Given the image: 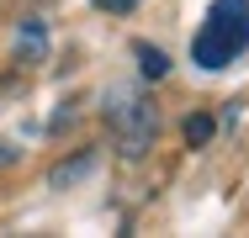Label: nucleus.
<instances>
[{
    "mask_svg": "<svg viewBox=\"0 0 249 238\" xmlns=\"http://www.w3.org/2000/svg\"><path fill=\"white\" fill-rule=\"evenodd\" d=\"M106 117H111V127H117V148H122V159H143L159 138V111H154L149 95H117L111 106H106Z\"/></svg>",
    "mask_w": 249,
    "mask_h": 238,
    "instance_id": "obj_2",
    "label": "nucleus"
},
{
    "mask_svg": "<svg viewBox=\"0 0 249 238\" xmlns=\"http://www.w3.org/2000/svg\"><path fill=\"white\" fill-rule=\"evenodd\" d=\"M212 133H217V122H212L207 111H196V117H186V143H191V148H201V143L212 138Z\"/></svg>",
    "mask_w": 249,
    "mask_h": 238,
    "instance_id": "obj_5",
    "label": "nucleus"
},
{
    "mask_svg": "<svg viewBox=\"0 0 249 238\" xmlns=\"http://www.w3.org/2000/svg\"><path fill=\"white\" fill-rule=\"evenodd\" d=\"M133 58H138L143 80H164V74H170V58H164L154 43H133Z\"/></svg>",
    "mask_w": 249,
    "mask_h": 238,
    "instance_id": "obj_3",
    "label": "nucleus"
},
{
    "mask_svg": "<svg viewBox=\"0 0 249 238\" xmlns=\"http://www.w3.org/2000/svg\"><path fill=\"white\" fill-rule=\"evenodd\" d=\"M101 11H133V5H138V0H96Z\"/></svg>",
    "mask_w": 249,
    "mask_h": 238,
    "instance_id": "obj_7",
    "label": "nucleus"
},
{
    "mask_svg": "<svg viewBox=\"0 0 249 238\" xmlns=\"http://www.w3.org/2000/svg\"><path fill=\"white\" fill-rule=\"evenodd\" d=\"M90 164H96V153H80L74 164H58V170H53V186H69V180H80Z\"/></svg>",
    "mask_w": 249,
    "mask_h": 238,
    "instance_id": "obj_6",
    "label": "nucleus"
},
{
    "mask_svg": "<svg viewBox=\"0 0 249 238\" xmlns=\"http://www.w3.org/2000/svg\"><path fill=\"white\" fill-rule=\"evenodd\" d=\"M11 159H16V148H11V143H0V164H11Z\"/></svg>",
    "mask_w": 249,
    "mask_h": 238,
    "instance_id": "obj_8",
    "label": "nucleus"
},
{
    "mask_svg": "<svg viewBox=\"0 0 249 238\" xmlns=\"http://www.w3.org/2000/svg\"><path fill=\"white\" fill-rule=\"evenodd\" d=\"M244 48H249V0H212L207 21H201L196 37H191V64L217 74Z\"/></svg>",
    "mask_w": 249,
    "mask_h": 238,
    "instance_id": "obj_1",
    "label": "nucleus"
},
{
    "mask_svg": "<svg viewBox=\"0 0 249 238\" xmlns=\"http://www.w3.org/2000/svg\"><path fill=\"white\" fill-rule=\"evenodd\" d=\"M16 43H21V53H27V58H37V53H43V43H48L43 21H37V16H27V21L16 27Z\"/></svg>",
    "mask_w": 249,
    "mask_h": 238,
    "instance_id": "obj_4",
    "label": "nucleus"
}]
</instances>
